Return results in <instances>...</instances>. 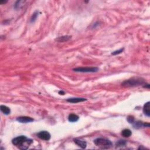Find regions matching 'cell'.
I'll return each instance as SVG.
<instances>
[{
  "mask_svg": "<svg viewBox=\"0 0 150 150\" xmlns=\"http://www.w3.org/2000/svg\"><path fill=\"white\" fill-rule=\"evenodd\" d=\"M59 95H64V94H65V93H64L63 91H59Z\"/></svg>",
  "mask_w": 150,
  "mask_h": 150,
  "instance_id": "20",
  "label": "cell"
},
{
  "mask_svg": "<svg viewBox=\"0 0 150 150\" xmlns=\"http://www.w3.org/2000/svg\"><path fill=\"white\" fill-rule=\"evenodd\" d=\"M79 119V117L75 114H70L68 117V120L70 122L74 123L78 121Z\"/></svg>",
  "mask_w": 150,
  "mask_h": 150,
  "instance_id": "13",
  "label": "cell"
},
{
  "mask_svg": "<svg viewBox=\"0 0 150 150\" xmlns=\"http://www.w3.org/2000/svg\"><path fill=\"white\" fill-rule=\"evenodd\" d=\"M33 143L32 139L27 138L25 135H21L15 137L12 140V144L15 145L20 149H27Z\"/></svg>",
  "mask_w": 150,
  "mask_h": 150,
  "instance_id": "1",
  "label": "cell"
},
{
  "mask_svg": "<svg viewBox=\"0 0 150 150\" xmlns=\"http://www.w3.org/2000/svg\"><path fill=\"white\" fill-rule=\"evenodd\" d=\"M131 134H132V132L129 129H124L121 132V135L124 137H129L131 136Z\"/></svg>",
  "mask_w": 150,
  "mask_h": 150,
  "instance_id": "14",
  "label": "cell"
},
{
  "mask_svg": "<svg viewBox=\"0 0 150 150\" xmlns=\"http://www.w3.org/2000/svg\"><path fill=\"white\" fill-rule=\"evenodd\" d=\"M0 109H1V112L5 115H9L11 113V110H10L9 107H8L6 106L1 105L0 106Z\"/></svg>",
  "mask_w": 150,
  "mask_h": 150,
  "instance_id": "12",
  "label": "cell"
},
{
  "mask_svg": "<svg viewBox=\"0 0 150 150\" xmlns=\"http://www.w3.org/2000/svg\"><path fill=\"white\" fill-rule=\"evenodd\" d=\"M145 81L144 79L141 78H132L129 79L128 80L124 81L121 83V86L126 87H134L138 86L145 84Z\"/></svg>",
  "mask_w": 150,
  "mask_h": 150,
  "instance_id": "2",
  "label": "cell"
},
{
  "mask_svg": "<svg viewBox=\"0 0 150 150\" xmlns=\"http://www.w3.org/2000/svg\"><path fill=\"white\" fill-rule=\"evenodd\" d=\"M16 120L17 121L21 123H31L34 121V118L28 116L18 117L16 118Z\"/></svg>",
  "mask_w": 150,
  "mask_h": 150,
  "instance_id": "6",
  "label": "cell"
},
{
  "mask_svg": "<svg viewBox=\"0 0 150 150\" xmlns=\"http://www.w3.org/2000/svg\"><path fill=\"white\" fill-rule=\"evenodd\" d=\"M127 121H128V122L129 123L133 124V122H134V121H135V119H134V117H133V116H128V117H127Z\"/></svg>",
  "mask_w": 150,
  "mask_h": 150,
  "instance_id": "18",
  "label": "cell"
},
{
  "mask_svg": "<svg viewBox=\"0 0 150 150\" xmlns=\"http://www.w3.org/2000/svg\"><path fill=\"white\" fill-rule=\"evenodd\" d=\"M7 1H0V4H4L7 3Z\"/></svg>",
  "mask_w": 150,
  "mask_h": 150,
  "instance_id": "19",
  "label": "cell"
},
{
  "mask_svg": "<svg viewBox=\"0 0 150 150\" xmlns=\"http://www.w3.org/2000/svg\"><path fill=\"white\" fill-rule=\"evenodd\" d=\"M72 36H69V35H65V36H62L60 37H58V38H56L55 39V41H56L58 42H67L69 39H71Z\"/></svg>",
  "mask_w": 150,
  "mask_h": 150,
  "instance_id": "11",
  "label": "cell"
},
{
  "mask_svg": "<svg viewBox=\"0 0 150 150\" xmlns=\"http://www.w3.org/2000/svg\"><path fill=\"white\" fill-rule=\"evenodd\" d=\"M124 48H121V49H120L117 50V51H114L113 52L111 53V55H119V54L123 52L124 51Z\"/></svg>",
  "mask_w": 150,
  "mask_h": 150,
  "instance_id": "17",
  "label": "cell"
},
{
  "mask_svg": "<svg viewBox=\"0 0 150 150\" xmlns=\"http://www.w3.org/2000/svg\"><path fill=\"white\" fill-rule=\"evenodd\" d=\"M99 69L96 67H90V68H74L73 70L76 72H82V73H95L98 72Z\"/></svg>",
  "mask_w": 150,
  "mask_h": 150,
  "instance_id": "4",
  "label": "cell"
},
{
  "mask_svg": "<svg viewBox=\"0 0 150 150\" xmlns=\"http://www.w3.org/2000/svg\"><path fill=\"white\" fill-rule=\"evenodd\" d=\"M37 137L45 141H49L51 138V135L50 133L46 131H42L37 134Z\"/></svg>",
  "mask_w": 150,
  "mask_h": 150,
  "instance_id": "5",
  "label": "cell"
},
{
  "mask_svg": "<svg viewBox=\"0 0 150 150\" xmlns=\"http://www.w3.org/2000/svg\"><path fill=\"white\" fill-rule=\"evenodd\" d=\"M73 141L75 144H76L79 147H80L83 149L86 148L87 147V143L85 141L81 140L78 138H74L73 139Z\"/></svg>",
  "mask_w": 150,
  "mask_h": 150,
  "instance_id": "8",
  "label": "cell"
},
{
  "mask_svg": "<svg viewBox=\"0 0 150 150\" xmlns=\"http://www.w3.org/2000/svg\"><path fill=\"white\" fill-rule=\"evenodd\" d=\"M126 144H127V141L126 140H124V139H120V140L118 141L116 143V147H123L126 145Z\"/></svg>",
  "mask_w": 150,
  "mask_h": 150,
  "instance_id": "15",
  "label": "cell"
},
{
  "mask_svg": "<svg viewBox=\"0 0 150 150\" xmlns=\"http://www.w3.org/2000/svg\"><path fill=\"white\" fill-rule=\"evenodd\" d=\"M95 144L100 148L109 149L113 146V143L109 139L105 138H97L93 141Z\"/></svg>",
  "mask_w": 150,
  "mask_h": 150,
  "instance_id": "3",
  "label": "cell"
},
{
  "mask_svg": "<svg viewBox=\"0 0 150 150\" xmlns=\"http://www.w3.org/2000/svg\"><path fill=\"white\" fill-rule=\"evenodd\" d=\"M87 99H85V98H80V97H74V98H70L66 100L68 102L71 103H78L79 102H83L85 101H86Z\"/></svg>",
  "mask_w": 150,
  "mask_h": 150,
  "instance_id": "9",
  "label": "cell"
},
{
  "mask_svg": "<svg viewBox=\"0 0 150 150\" xmlns=\"http://www.w3.org/2000/svg\"><path fill=\"white\" fill-rule=\"evenodd\" d=\"M143 113L145 116L148 117H149L150 116V102L148 101L144 106L143 107Z\"/></svg>",
  "mask_w": 150,
  "mask_h": 150,
  "instance_id": "10",
  "label": "cell"
},
{
  "mask_svg": "<svg viewBox=\"0 0 150 150\" xmlns=\"http://www.w3.org/2000/svg\"><path fill=\"white\" fill-rule=\"evenodd\" d=\"M132 124L133 125L134 128L137 129L140 128L141 127H149V123H143V122L138 121H134Z\"/></svg>",
  "mask_w": 150,
  "mask_h": 150,
  "instance_id": "7",
  "label": "cell"
},
{
  "mask_svg": "<svg viewBox=\"0 0 150 150\" xmlns=\"http://www.w3.org/2000/svg\"><path fill=\"white\" fill-rule=\"evenodd\" d=\"M38 16V11H35L33 15L32 16V17L31 18V22H34L35 21V20H36L37 16Z\"/></svg>",
  "mask_w": 150,
  "mask_h": 150,
  "instance_id": "16",
  "label": "cell"
}]
</instances>
